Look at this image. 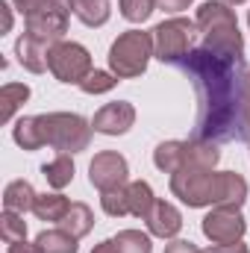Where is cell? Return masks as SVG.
I'll return each instance as SVG.
<instances>
[{
	"label": "cell",
	"mask_w": 250,
	"mask_h": 253,
	"mask_svg": "<svg viewBox=\"0 0 250 253\" xmlns=\"http://www.w3.org/2000/svg\"><path fill=\"white\" fill-rule=\"evenodd\" d=\"M171 191L186 206H245L248 200V180L236 171H200V168H180L171 174Z\"/></svg>",
	"instance_id": "3"
},
{
	"label": "cell",
	"mask_w": 250,
	"mask_h": 253,
	"mask_svg": "<svg viewBox=\"0 0 250 253\" xmlns=\"http://www.w3.org/2000/svg\"><path fill=\"white\" fill-rule=\"evenodd\" d=\"M74 15L85 27H103L112 15L109 0H74Z\"/></svg>",
	"instance_id": "20"
},
{
	"label": "cell",
	"mask_w": 250,
	"mask_h": 253,
	"mask_svg": "<svg viewBox=\"0 0 250 253\" xmlns=\"http://www.w3.org/2000/svg\"><path fill=\"white\" fill-rule=\"evenodd\" d=\"M0 236L6 245H15V242H24L27 239V221L21 212H12V209H3L0 215Z\"/></svg>",
	"instance_id": "25"
},
{
	"label": "cell",
	"mask_w": 250,
	"mask_h": 253,
	"mask_svg": "<svg viewBox=\"0 0 250 253\" xmlns=\"http://www.w3.org/2000/svg\"><path fill=\"white\" fill-rule=\"evenodd\" d=\"M144 221H147L150 236H156V239H174V236L183 230V215H180V209H177L174 203H168V200H156L153 209H150V215H147Z\"/></svg>",
	"instance_id": "11"
},
{
	"label": "cell",
	"mask_w": 250,
	"mask_h": 253,
	"mask_svg": "<svg viewBox=\"0 0 250 253\" xmlns=\"http://www.w3.org/2000/svg\"><path fill=\"white\" fill-rule=\"evenodd\" d=\"M47 71L59 80V83H74V85H80L94 68H91V53L83 47V44H77V42H59V44H53V50H50V62H47Z\"/></svg>",
	"instance_id": "7"
},
{
	"label": "cell",
	"mask_w": 250,
	"mask_h": 253,
	"mask_svg": "<svg viewBox=\"0 0 250 253\" xmlns=\"http://www.w3.org/2000/svg\"><path fill=\"white\" fill-rule=\"evenodd\" d=\"M42 174H44L47 186L56 189V191L65 189V186H71V180H74V159H71V153H56L53 162L42 165Z\"/></svg>",
	"instance_id": "21"
},
{
	"label": "cell",
	"mask_w": 250,
	"mask_h": 253,
	"mask_svg": "<svg viewBox=\"0 0 250 253\" xmlns=\"http://www.w3.org/2000/svg\"><path fill=\"white\" fill-rule=\"evenodd\" d=\"M197 30L203 33V47L221 50V53H236L245 56V39L239 33V21L236 12L224 3V0H206L197 9L194 18Z\"/></svg>",
	"instance_id": "4"
},
{
	"label": "cell",
	"mask_w": 250,
	"mask_h": 253,
	"mask_svg": "<svg viewBox=\"0 0 250 253\" xmlns=\"http://www.w3.org/2000/svg\"><path fill=\"white\" fill-rule=\"evenodd\" d=\"M91 129L83 115L74 112H47V115H27L18 118L12 126V138L24 150H39V147H53L59 153H80L91 141Z\"/></svg>",
	"instance_id": "2"
},
{
	"label": "cell",
	"mask_w": 250,
	"mask_h": 253,
	"mask_svg": "<svg viewBox=\"0 0 250 253\" xmlns=\"http://www.w3.org/2000/svg\"><path fill=\"white\" fill-rule=\"evenodd\" d=\"M0 15H3V33H9L12 30V9H9V3H0Z\"/></svg>",
	"instance_id": "33"
},
{
	"label": "cell",
	"mask_w": 250,
	"mask_h": 253,
	"mask_svg": "<svg viewBox=\"0 0 250 253\" xmlns=\"http://www.w3.org/2000/svg\"><path fill=\"white\" fill-rule=\"evenodd\" d=\"M197 24L188 18H168L153 27V56L165 65H180L194 50Z\"/></svg>",
	"instance_id": "6"
},
{
	"label": "cell",
	"mask_w": 250,
	"mask_h": 253,
	"mask_svg": "<svg viewBox=\"0 0 250 253\" xmlns=\"http://www.w3.org/2000/svg\"><path fill=\"white\" fill-rule=\"evenodd\" d=\"M150 56H153V33L126 30L109 47V68L118 80H135L147 71Z\"/></svg>",
	"instance_id": "5"
},
{
	"label": "cell",
	"mask_w": 250,
	"mask_h": 253,
	"mask_svg": "<svg viewBox=\"0 0 250 253\" xmlns=\"http://www.w3.org/2000/svg\"><path fill=\"white\" fill-rule=\"evenodd\" d=\"M36 242H39V248L44 253H77V242L80 239H74L71 233H65L59 227V230H42Z\"/></svg>",
	"instance_id": "23"
},
{
	"label": "cell",
	"mask_w": 250,
	"mask_h": 253,
	"mask_svg": "<svg viewBox=\"0 0 250 253\" xmlns=\"http://www.w3.org/2000/svg\"><path fill=\"white\" fill-rule=\"evenodd\" d=\"M12 3L24 18L42 15V12H62V15L74 12V0H12Z\"/></svg>",
	"instance_id": "24"
},
{
	"label": "cell",
	"mask_w": 250,
	"mask_h": 253,
	"mask_svg": "<svg viewBox=\"0 0 250 253\" xmlns=\"http://www.w3.org/2000/svg\"><path fill=\"white\" fill-rule=\"evenodd\" d=\"M115 83H118L115 74H109V71H97V68H94V71L80 83V88H83L85 94H106V91L115 88Z\"/></svg>",
	"instance_id": "26"
},
{
	"label": "cell",
	"mask_w": 250,
	"mask_h": 253,
	"mask_svg": "<svg viewBox=\"0 0 250 253\" xmlns=\"http://www.w3.org/2000/svg\"><path fill=\"white\" fill-rule=\"evenodd\" d=\"M203 253H250V248L245 242H227V245H212Z\"/></svg>",
	"instance_id": "29"
},
{
	"label": "cell",
	"mask_w": 250,
	"mask_h": 253,
	"mask_svg": "<svg viewBox=\"0 0 250 253\" xmlns=\"http://www.w3.org/2000/svg\"><path fill=\"white\" fill-rule=\"evenodd\" d=\"M100 206H103V212L112 215V218L129 215V209H126V186L112 189V191H103V194H100Z\"/></svg>",
	"instance_id": "28"
},
{
	"label": "cell",
	"mask_w": 250,
	"mask_h": 253,
	"mask_svg": "<svg viewBox=\"0 0 250 253\" xmlns=\"http://www.w3.org/2000/svg\"><path fill=\"white\" fill-rule=\"evenodd\" d=\"M109 242H112V253H153L150 236L141 230H121Z\"/></svg>",
	"instance_id": "22"
},
{
	"label": "cell",
	"mask_w": 250,
	"mask_h": 253,
	"mask_svg": "<svg viewBox=\"0 0 250 253\" xmlns=\"http://www.w3.org/2000/svg\"><path fill=\"white\" fill-rule=\"evenodd\" d=\"M91 253H112V242H109V239H106V242H100Z\"/></svg>",
	"instance_id": "34"
},
{
	"label": "cell",
	"mask_w": 250,
	"mask_h": 253,
	"mask_svg": "<svg viewBox=\"0 0 250 253\" xmlns=\"http://www.w3.org/2000/svg\"><path fill=\"white\" fill-rule=\"evenodd\" d=\"M156 9V0H121V15H124L129 24H141L153 15Z\"/></svg>",
	"instance_id": "27"
},
{
	"label": "cell",
	"mask_w": 250,
	"mask_h": 253,
	"mask_svg": "<svg viewBox=\"0 0 250 253\" xmlns=\"http://www.w3.org/2000/svg\"><path fill=\"white\" fill-rule=\"evenodd\" d=\"M132 124H135V106L126 100L106 103L103 109H97V115L91 121L94 132H103V135H124V132H129Z\"/></svg>",
	"instance_id": "10"
},
{
	"label": "cell",
	"mask_w": 250,
	"mask_h": 253,
	"mask_svg": "<svg viewBox=\"0 0 250 253\" xmlns=\"http://www.w3.org/2000/svg\"><path fill=\"white\" fill-rule=\"evenodd\" d=\"M59 227H62L65 233H71L74 239H83V236H88L91 227H94V212H91L85 203H71V209L65 212V218L59 221Z\"/></svg>",
	"instance_id": "16"
},
{
	"label": "cell",
	"mask_w": 250,
	"mask_h": 253,
	"mask_svg": "<svg viewBox=\"0 0 250 253\" xmlns=\"http://www.w3.org/2000/svg\"><path fill=\"white\" fill-rule=\"evenodd\" d=\"M165 253H203L200 248H194L191 242H183V239H177V242H171L168 248H165Z\"/></svg>",
	"instance_id": "31"
},
{
	"label": "cell",
	"mask_w": 250,
	"mask_h": 253,
	"mask_svg": "<svg viewBox=\"0 0 250 253\" xmlns=\"http://www.w3.org/2000/svg\"><path fill=\"white\" fill-rule=\"evenodd\" d=\"M200 230L212 245H227V242H242V236L248 233V221L239 206H212Z\"/></svg>",
	"instance_id": "8"
},
{
	"label": "cell",
	"mask_w": 250,
	"mask_h": 253,
	"mask_svg": "<svg viewBox=\"0 0 250 253\" xmlns=\"http://www.w3.org/2000/svg\"><path fill=\"white\" fill-rule=\"evenodd\" d=\"M218 162H221L218 141H206V138H191V141H186V159H183V168L215 171Z\"/></svg>",
	"instance_id": "13"
},
{
	"label": "cell",
	"mask_w": 250,
	"mask_h": 253,
	"mask_svg": "<svg viewBox=\"0 0 250 253\" xmlns=\"http://www.w3.org/2000/svg\"><path fill=\"white\" fill-rule=\"evenodd\" d=\"M9 253H44V251L39 248V242H33V245H30V242L24 239V242H15V245H9Z\"/></svg>",
	"instance_id": "32"
},
{
	"label": "cell",
	"mask_w": 250,
	"mask_h": 253,
	"mask_svg": "<svg viewBox=\"0 0 250 253\" xmlns=\"http://www.w3.org/2000/svg\"><path fill=\"white\" fill-rule=\"evenodd\" d=\"M126 180H129V165H126L124 156L115 153V150L97 153L91 159V165H88V183L100 191V194L126 186Z\"/></svg>",
	"instance_id": "9"
},
{
	"label": "cell",
	"mask_w": 250,
	"mask_h": 253,
	"mask_svg": "<svg viewBox=\"0 0 250 253\" xmlns=\"http://www.w3.org/2000/svg\"><path fill=\"white\" fill-rule=\"evenodd\" d=\"M180 68L194 83L197 121L194 138L233 141L239 129V112L250 97V68L245 56L221 53L212 47H194Z\"/></svg>",
	"instance_id": "1"
},
{
	"label": "cell",
	"mask_w": 250,
	"mask_h": 253,
	"mask_svg": "<svg viewBox=\"0 0 250 253\" xmlns=\"http://www.w3.org/2000/svg\"><path fill=\"white\" fill-rule=\"evenodd\" d=\"M50 50H53V44H47V42H42V39H33V36H27V33L15 42V56H18L21 68H27L30 74H44V71H47Z\"/></svg>",
	"instance_id": "12"
},
{
	"label": "cell",
	"mask_w": 250,
	"mask_h": 253,
	"mask_svg": "<svg viewBox=\"0 0 250 253\" xmlns=\"http://www.w3.org/2000/svg\"><path fill=\"white\" fill-rule=\"evenodd\" d=\"M36 189L27 183V180H12L6 191H3V206L6 209H12V212H21V215H27V212H33V206H36Z\"/></svg>",
	"instance_id": "15"
},
{
	"label": "cell",
	"mask_w": 250,
	"mask_h": 253,
	"mask_svg": "<svg viewBox=\"0 0 250 253\" xmlns=\"http://www.w3.org/2000/svg\"><path fill=\"white\" fill-rule=\"evenodd\" d=\"M71 209V200L59 194V191H50V194H39L36 197V206H33V215L39 221H47V224H59L65 218V212Z\"/></svg>",
	"instance_id": "14"
},
{
	"label": "cell",
	"mask_w": 250,
	"mask_h": 253,
	"mask_svg": "<svg viewBox=\"0 0 250 253\" xmlns=\"http://www.w3.org/2000/svg\"><path fill=\"white\" fill-rule=\"evenodd\" d=\"M153 203H156L153 189H150L144 180L126 183V209H129V215H135V218H147L150 209H153Z\"/></svg>",
	"instance_id": "19"
},
{
	"label": "cell",
	"mask_w": 250,
	"mask_h": 253,
	"mask_svg": "<svg viewBox=\"0 0 250 253\" xmlns=\"http://www.w3.org/2000/svg\"><path fill=\"white\" fill-rule=\"evenodd\" d=\"M248 24H250V12H248Z\"/></svg>",
	"instance_id": "36"
},
{
	"label": "cell",
	"mask_w": 250,
	"mask_h": 253,
	"mask_svg": "<svg viewBox=\"0 0 250 253\" xmlns=\"http://www.w3.org/2000/svg\"><path fill=\"white\" fill-rule=\"evenodd\" d=\"M183 159H186V141H162L153 150V165L162 174H177L183 168Z\"/></svg>",
	"instance_id": "18"
},
{
	"label": "cell",
	"mask_w": 250,
	"mask_h": 253,
	"mask_svg": "<svg viewBox=\"0 0 250 253\" xmlns=\"http://www.w3.org/2000/svg\"><path fill=\"white\" fill-rule=\"evenodd\" d=\"M156 6L162 12H183V9L191 6V0H156Z\"/></svg>",
	"instance_id": "30"
},
{
	"label": "cell",
	"mask_w": 250,
	"mask_h": 253,
	"mask_svg": "<svg viewBox=\"0 0 250 253\" xmlns=\"http://www.w3.org/2000/svg\"><path fill=\"white\" fill-rule=\"evenodd\" d=\"M27 100H30V85H24V83H6L0 88V121L9 124L15 118V112Z\"/></svg>",
	"instance_id": "17"
},
{
	"label": "cell",
	"mask_w": 250,
	"mask_h": 253,
	"mask_svg": "<svg viewBox=\"0 0 250 253\" xmlns=\"http://www.w3.org/2000/svg\"><path fill=\"white\" fill-rule=\"evenodd\" d=\"M227 6H239V3H245V0H224Z\"/></svg>",
	"instance_id": "35"
}]
</instances>
